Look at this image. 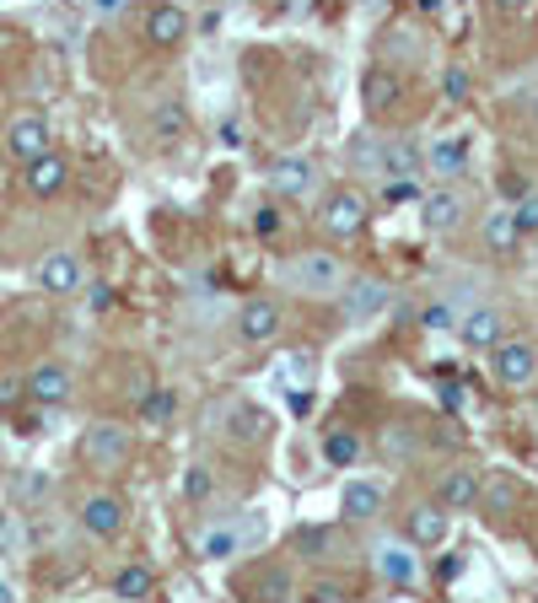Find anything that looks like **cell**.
Listing matches in <instances>:
<instances>
[{"label":"cell","mask_w":538,"mask_h":603,"mask_svg":"<svg viewBox=\"0 0 538 603\" xmlns=\"http://www.w3.org/2000/svg\"><path fill=\"white\" fill-rule=\"evenodd\" d=\"M463 216H469V194L458 189V183H436L431 194H420V227L425 232H458L463 227Z\"/></svg>","instance_id":"5"},{"label":"cell","mask_w":538,"mask_h":603,"mask_svg":"<svg viewBox=\"0 0 538 603\" xmlns=\"http://www.w3.org/2000/svg\"><path fill=\"white\" fill-rule=\"evenodd\" d=\"M490 377L501 383V388H534L538 383V345L534 339H501L496 350H490Z\"/></svg>","instance_id":"4"},{"label":"cell","mask_w":538,"mask_h":603,"mask_svg":"<svg viewBox=\"0 0 538 603\" xmlns=\"http://www.w3.org/2000/svg\"><path fill=\"white\" fill-rule=\"evenodd\" d=\"M16 599V588H11V582H0V603H11Z\"/></svg>","instance_id":"43"},{"label":"cell","mask_w":538,"mask_h":603,"mask_svg":"<svg viewBox=\"0 0 538 603\" xmlns=\"http://www.w3.org/2000/svg\"><path fill=\"white\" fill-rule=\"evenodd\" d=\"M534 125H538V98H534Z\"/></svg>","instance_id":"44"},{"label":"cell","mask_w":538,"mask_h":603,"mask_svg":"<svg viewBox=\"0 0 538 603\" xmlns=\"http://www.w3.org/2000/svg\"><path fill=\"white\" fill-rule=\"evenodd\" d=\"M81 259L76 254H65V248H54V254H43V265H38V286L49 292V297H71V292H81Z\"/></svg>","instance_id":"17"},{"label":"cell","mask_w":538,"mask_h":603,"mask_svg":"<svg viewBox=\"0 0 538 603\" xmlns=\"http://www.w3.org/2000/svg\"><path fill=\"white\" fill-rule=\"evenodd\" d=\"M156 593V577L145 572V566H119L114 572V599H151Z\"/></svg>","instance_id":"26"},{"label":"cell","mask_w":538,"mask_h":603,"mask_svg":"<svg viewBox=\"0 0 538 603\" xmlns=\"http://www.w3.org/2000/svg\"><path fill=\"white\" fill-rule=\"evenodd\" d=\"M479 485H485V479L458 463V469H447V474L436 479V501H441L447 512H474V506H479Z\"/></svg>","instance_id":"20"},{"label":"cell","mask_w":538,"mask_h":603,"mask_svg":"<svg viewBox=\"0 0 538 603\" xmlns=\"http://www.w3.org/2000/svg\"><path fill=\"white\" fill-rule=\"evenodd\" d=\"M517 210V221H523V232H538V194H528L523 205H512Z\"/></svg>","instance_id":"37"},{"label":"cell","mask_w":538,"mask_h":603,"mask_svg":"<svg viewBox=\"0 0 538 603\" xmlns=\"http://www.w3.org/2000/svg\"><path fill=\"white\" fill-rule=\"evenodd\" d=\"M463 167H469V141H458V136H447V141H436V146L425 151V172L436 183H458Z\"/></svg>","instance_id":"21"},{"label":"cell","mask_w":538,"mask_h":603,"mask_svg":"<svg viewBox=\"0 0 538 603\" xmlns=\"http://www.w3.org/2000/svg\"><path fill=\"white\" fill-rule=\"evenodd\" d=\"M269 189L285 194V200L307 194V189H312V162H307V156H280V162L269 167Z\"/></svg>","instance_id":"24"},{"label":"cell","mask_w":538,"mask_h":603,"mask_svg":"<svg viewBox=\"0 0 538 603\" xmlns=\"http://www.w3.org/2000/svg\"><path fill=\"white\" fill-rule=\"evenodd\" d=\"M340 512H345L350 523H372V517L383 512V485H377V479H350L345 496H340Z\"/></svg>","instance_id":"23"},{"label":"cell","mask_w":538,"mask_h":603,"mask_svg":"<svg viewBox=\"0 0 538 603\" xmlns=\"http://www.w3.org/2000/svg\"><path fill=\"white\" fill-rule=\"evenodd\" d=\"M22 178H27V194H38V200H54L65 183H71V162L60 156V151H38L33 162H22Z\"/></svg>","instance_id":"11"},{"label":"cell","mask_w":538,"mask_h":603,"mask_svg":"<svg viewBox=\"0 0 538 603\" xmlns=\"http://www.w3.org/2000/svg\"><path fill=\"white\" fill-rule=\"evenodd\" d=\"M183 496H189V501H210V496H216V474H210L205 463H194V469L183 474Z\"/></svg>","instance_id":"33"},{"label":"cell","mask_w":538,"mask_h":603,"mask_svg":"<svg viewBox=\"0 0 538 603\" xmlns=\"http://www.w3.org/2000/svg\"><path fill=\"white\" fill-rule=\"evenodd\" d=\"M285 281H291V292H302V297H340L345 292V259L340 254H329V248H302L291 265H285Z\"/></svg>","instance_id":"1"},{"label":"cell","mask_w":538,"mask_h":603,"mask_svg":"<svg viewBox=\"0 0 538 603\" xmlns=\"http://www.w3.org/2000/svg\"><path fill=\"white\" fill-rule=\"evenodd\" d=\"M372 572L388 588H409L420 577V550L409 539H383V544H372Z\"/></svg>","instance_id":"8"},{"label":"cell","mask_w":538,"mask_h":603,"mask_svg":"<svg viewBox=\"0 0 538 603\" xmlns=\"http://www.w3.org/2000/svg\"><path fill=\"white\" fill-rule=\"evenodd\" d=\"M404 103V81L394 76V70H367V81H361V108L372 114V119H388L394 108Z\"/></svg>","instance_id":"18"},{"label":"cell","mask_w":538,"mask_h":603,"mask_svg":"<svg viewBox=\"0 0 538 603\" xmlns=\"http://www.w3.org/2000/svg\"><path fill=\"white\" fill-rule=\"evenodd\" d=\"M60 5H76V0H60Z\"/></svg>","instance_id":"45"},{"label":"cell","mask_w":538,"mask_h":603,"mask_svg":"<svg viewBox=\"0 0 538 603\" xmlns=\"http://www.w3.org/2000/svg\"><path fill=\"white\" fill-rule=\"evenodd\" d=\"M145 38H151L156 49H178V43L189 38V11L172 5V0H156V5L145 11Z\"/></svg>","instance_id":"16"},{"label":"cell","mask_w":538,"mask_h":603,"mask_svg":"<svg viewBox=\"0 0 538 603\" xmlns=\"http://www.w3.org/2000/svg\"><path fill=\"white\" fill-rule=\"evenodd\" d=\"M238 528V555H248V550H259L269 539V517L265 512H248V523H232Z\"/></svg>","instance_id":"32"},{"label":"cell","mask_w":538,"mask_h":603,"mask_svg":"<svg viewBox=\"0 0 538 603\" xmlns=\"http://www.w3.org/2000/svg\"><path fill=\"white\" fill-rule=\"evenodd\" d=\"M496 11H512V16H523V11H534V0H496Z\"/></svg>","instance_id":"40"},{"label":"cell","mask_w":538,"mask_h":603,"mask_svg":"<svg viewBox=\"0 0 538 603\" xmlns=\"http://www.w3.org/2000/svg\"><path fill=\"white\" fill-rule=\"evenodd\" d=\"M27 399L38 405V410H54V405H65L71 399V367H60V361H43V367H33L27 372Z\"/></svg>","instance_id":"14"},{"label":"cell","mask_w":538,"mask_h":603,"mask_svg":"<svg viewBox=\"0 0 538 603\" xmlns=\"http://www.w3.org/2000/svg\"><path fill=\"white\" fill-rule=\"evenodd\" d=\"M296 544H302L312 561H323V555H329V550H340L345 539H340V528H302V534H296Z\"/></svg>","instance_id":"31"},{"label":"cell","mask_w":538,"mask_h":603,"mask_svg":"<svg viewBox=\"0 0 538 603\" xmlns=\"http://www.w3.org/2000/svg\"><path fill=\"white\" fill-rule=\"evenodd\" d=\"M436 577H441V582H452V577H463V555H447V561H441V572H436Z\"/></svg>","instance_id":"38"},{"label":"cell","mask_w":538,"mask_h":603,"mask_svg":"<svg viewBox=\"0 0 538 603\" xmlns=\"http://www.w3.org/2000/svg\"><path fill=\"white\" fill-rule=\"evenodd\" d=\"M92 5H98V11H103V16H119V11H125V5H130V0H92Z\"/></svg>","instance_id":"41"},{"label":"cell","mask_w":538,"mask_h":603,"mask_svg":"<svg viewBox=\"0 0 538 603\" xmlns=\"http://www.w3.org/2000/svg\"><path fill=\"white\" fill-rule=\"evenodd\" d=\"M130 452H134V442H130V426H114V421H92L87 432H81V463L87 469H125L130 463Z\"/></svg>","instance_id":"3"},{"label":"cell","mask_w":538,"mask_h":603,"mask_svg":"<svg viewBox=\"0 0 538 603\" xmlns=\"http://www.w3.org/2000/svg\"><path fill=\"white\" fill-rule=\"evenodd\" d=\"M125 523H130V506L119 501V496H87V506H81V528L92 534V539H119L125 534Z\"/></svg>","instance_id":"13"},{"label":"cell","mask_w":538,"mask_h":603,"mask_svg":"<svg viewBox=\"0 0 538 603\" xmlns=\"http://www.w3.org/2000/svg\"><path fill=\"white\" fill-rule=\"evenodd\" d=\"M151 125H156L162 141H178V136H183V103H162V114H156Z\"/></svg>","instance_id":"34"},{"label":"cell","mask_w":538,"mask_h":603,"mask_svg":"<svg viewBox=\"0 0 538 603\" xmlns=\"http://www.w3.org/2000/svg\"><path fill=\"white\" fill-rule=\"evenodd\" d=\"M447 534H452V512L441 501H420L404 512V539L414 550H436V544H447Z\"/></svg>","instance_id":"7"},{"label":"cell","mask_w":538,"mask_h":603,"mask_svg":"<svg viewBox=\"0 0 538 603\" xmlns=\"http://www.w3.org/2000/svg\"><path fill=\"white\" fill-rule=\"evenodd\" d=\"M172 410H178L172 388H151V394L140 399V421H145V426H167V421H172Z\"/></svg>","instance_id":"29"},{"label":"cell","mask_w":538,"mask_h":603,"mask_svg":"<svg viewBox=\"0 0 538 603\" xmlns=\"http://www.w3.org/2000/svg\"><path fill=\"white\" fill-rule=\"evenodd\" d=\"M200 555H205V561L238 555V528H205V534H200Z\"/></svg>","instance_id":"30"},{"label":"cell","mask_w":538,"mask_h":603,"mask_svg":"<svg viewBox=\"0 0 538 603\" xmlns=\"http://www.w3.org/2000/svg\"><path fill=\"white\" fill-rule=\"evenodd\" d=\"M458 339H463V350H496L501 339H507V318H501V307H490V302H474L463 318H458Z\"/></svg>","instance_id":"6"},{"label":"cell","mask_w":538,"mask_h":603,"mask_svg":"<svg viewBox=\"0 0 538 603\" xmlns=\"http://www.w3.org/2000/svg\"><path fill=\"white\" fill-rule=\"evenodd\" d=\"M11 534H16V528H11V517H0V561H5V544H11Z\"/></svg>","instance_id":"42"},{"label":"cell","mask_w":538,"mask_h":603,"mask_svg":"<svg viewBox=\"0 0 538 603\" xmlns=\"http://www.w3.org/2000/svg\"><path fill=\"white\" fill-rule=\"evenodd\" d=\"M356 458H361V437L356 432H329L323 437V463L329 469H350Z\"/></svg>","instance_id":"27"},{"label":"cell","mask_w":538,"mask_h":603,"mask_svg":"<svg viewBox=\"0 0 538 603\" xmlns=\"http://www.w3.org/2000/svg\"><path fill=\"white\" fill-rule=\"evenodd\" d=\"M16 43H22V33H16V27H0V60L16 54Z\"/></svg>","instance_id":"39"},{"label":"cell","mask_w":538,"mask_h":603,"mask_svg":"<svg viewBox=\"0 0 538 603\" xmlns=\"http://www.w3.org/2000/svg\"><path fill=\"white\" fill-rule=\"evenodd\" d=\"M54 146V130H49V119L43 114H16L11 125H5V151L16 156V162H33L38 151Z\"/></svg>","instance_id":"12"},{"label":"cell","mask_w":538,"mask_h":603,"mask_svg":"<svg viewBox=\"0 0 538 603\" xmlns=\"http://www.w3.org/2000/svg\"><path fill=\"white\" fill-rule=\"evenodd\" d=\"M523 221H517V210L512 205H501V210H490L485 216V227H479V243H485V254H517L523 248Z\"/></svg>","instance_id":"19"},{"label":"cell","mask_w":538,"mask_h":603,"mask_svg":"<svg viewBox=\"0 0 538 603\" xmlns=\"http://www.w3.org/2000/svg\"><path fill=\"white\" fill-rule=\"evenodd\" d=\"M367 221H372V200H367V189H356V183L329 189V194H323V205H318V227H323L334 243L361 238V232H367Z\"/></svg>","instance_id":"2"},{"label":"cell","mask_w":538,"mask_h":603,"mask_svg":"<svg viewBox=\"0 0 538 603\" xmlns=\"http://www.w3.org/2000/svg\"><path fill=\"white\" fill-rule=\"evenodd\" d=\"M377 172L394 183V178H414V172H425V151L414 146V141H383L377 146Z\"/></svg>","instance_id":"22"},{"label":"cell","mask_w":538,"mask_h":603,"mask_svg":"<svg viewBox=\"0 0 538 603\" xmlns=\"http://www.w3.org/2000/svg\"><path fill=\"white\" fill-rule=\"evenodd\" d=\"M280 334V307L269 297H248L238 307V339L243 345H269Z\"/></svg>","instance_id":"15"},{"label":"cell","mask_w":538,"mask_h":603,"mask_svg":"<svg viewBox=\"0 0 538 603\" xmlns=\"http://www.w3.org/2000/svg\"><path fill=\"white\" fill-rule=\"evenodd\" d=\"M307 599H318V603H340V599H350V588L345 582H318Z\"/></svg>","instance_id":"36"},{"label":"cell","mask_w":538,"mask_h":603,"mask_svg":"<svg viewBox=\"0 0 538 603\" xmlns=\"http://www.w3.org/2000/svg\"><path fill=\"white\" fill-rule=\"evenodd\" d=\"M340 307H345L350 323H372V318H383V312L394 307V292H388L383 281H345Z\"/></svg>","instance_id":"10"},{"label":"cell","mask_w":538,"mask_h":603,"mask_svg":"<svg viewBox=\"0 0 538 603\" xmlns=\"http://www.w3.org/2000/svg\"><path fill=\"white\" fill-rule=\"evenodd\" d=\"M517 496H523V485H517L512 474H496L490 485H479V512H485L490 523H501V517L517 506Z\"/></svg>","instance_id":"25"},{"label":"cell","mask_w":538,"mask_h":603,"mask_svg":"<svg viewBox=\"0 0 538 603\" xmlns=\"http://www.w3.org/2000/svg\"><path fill=\"white\" fill-rule=\"evenodd\" d=\"M441 92H447V103H469V70L452 65V70L441 76Z\"/></svg>","instance_id":"35"},{"label":"cell","mask_w":538,"mask_h":603,"mask_svg":"<svg viewBox=\"0 0 538 603\" xmlns=\"http://www.w3.org/2000/svg\"><path fill=\"white\" fill-rule=\"evenodd\" d=\"M291 588H296V582H291V572H285V566H269L265 577H259V582L248 588V599L274 603V599H291Z\"/></svg>","instance_id":"28"},{"label":"cell","mask_w":538,"mask_h":603,"mask_svg":"<svg viewBox=\"0 0 538 603\" xmlns=\"http://www.w3.org/2000/svg\"><path fill=\"white\" fill-rule=\"evenodd\" d=\"M227 426H221V437L232 442V448H259L269 442V415L259 405H248V399H238V405H227V415H221Z\"/></svg>","instance_id":"9"}]
</instances>
